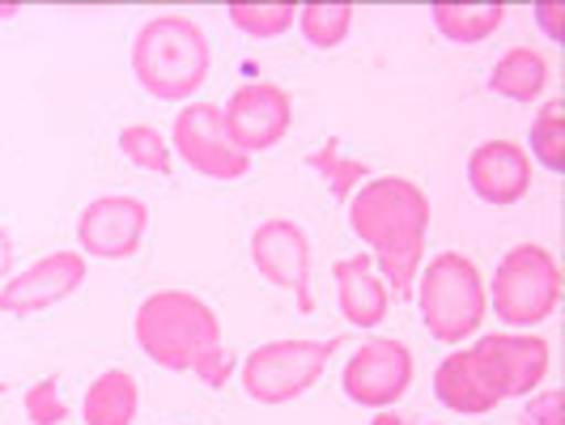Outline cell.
Instances as JSON below:
<instances>
[{
	"instance_id": "1",
	"label": "cell",
	"mask_w": 565,
	"mask_h": 425,
	"mask_svg": "<svg viewBox=\"0 0 565 425\" xmlns=\"http://www.w3.org/2000/svg\"><path fill=\"white\" fill-rule=\"evenodd\" d=\"M429 217H434L429 196L413 179L399 174L366 179L349 196V230L370 247L374 273L383 277L396 302L413 298V285L422 277Z\"/></svg>"
},
{
	"instance_id": "2",
	"label": "cell",
	"mask_w": 565,
	"mask_h": 425,
	"mask_svg": "<svg viewBox=\"0 0 565 425\" xmlns=\"http://www.w3.org/2000/svg\"><path fill=\"white\" fill-rule=\"evenodd\" d=\"M132 332L149 362L196 374L204 387H226L234 374L222 319L192 289H153L137 307Z\"/></svg>"
},
{
	"instance_id": "3",
	"label": "cell",
	"mask_w": 565,
	"mask_h": 425,
	"mask_svg": "<svg viewBox=\"0 0 565 425\" xmlns=\"http://www.w3.org/2000/svg\"><path fill=\"white\" fill-rule=\"evenodd\" d=\"M213 68V47L196 18L188 13H158L132 39V77L145 94L183 103L204 89Z\"/></svg>"
},
{
	"instance_id": "4",
	"label": "cell",
	"mask_w": 565,
	"mask_h": 425,
	"mask_svg": "<svg viewBox=\"0 0 565 425\" xmlns=\"http://www.w3.org/2000/svg\"><path fill=\"white\" fill-rule=\"evenodd\" d=\"M422 323L438 344L459 349L468 337H477L489 315V294L477 259L463 252H438L422 264V277L413 285Z\"/></svg>"
},
{
	"instance_id": "5",
	"label": "cell",
	"mask_w": 565,
	"mask_h": 425,
	"mask_svg": "<svg viewBox=\"0 0 565 425\" xmlns=\"http://www.w3.org/2000/svg\"><path fill=\"white\" fill-rule=\"evenodd\" d=\"M484 294H489V311L507 328H540L544 319H553L557 298H562L557 255L540 243L510 247L498 264V273L484 285Z\"/></svg>"
},
{
	"instance_id": "6",
	"label": "cell",
	"mask_w": 565,
	"mask_h": 425,
	"mask_svg": "<svg viewBox=\"0 0 565 425\" xmlns=\"http://www.w3.org/2000/svg\"><path fill=\"white\" fill-rule=\"evenodd\" d=\"M340 349V337L332 340H268L255 344L238 366V383L247 400L255 404H289V400L307 396L315 383L323 379V370Z\"/></svg>"
},
{
	"instance_id": "7",
	"label": "cell",
	"mask_w": 565,
	"mask_h": 425,
	"mask_svg": "<svg viewBox=\"0 0 565 425\" xmlns=\"http://www.w3.org/2000/svg\"><path fill=\"white\" fill-rule=\"evenodd\" d=\"M170 149L179 162L213 179V183H234L252 170V158L226 137V124H222V107L217 103H188L183 111L174 115V128H170Z\"/></svg>"
},
{
	"instance_id": "8",
	"label": "cell",
	"mask_w": 565,
	"mask_h": 425,
	"mask_svg": "<svg viewBox=\"0 0 565 425\" xmlns=\"http://www.w3.org/2000/svg\"><path fill=\"white\" fill-rule=\"evenodd\" d=\"M413 374H417V358L404 340L370 337L349 353V362L340 370V387L362 408H392L413 387Z\"/></svg>"
},
{
	"instance_id": "9",
	"label": "cell",
	"mask_w": 565,
	"mask_h": 425,
	"mask_svg": "<svg viewBox=\"0 0 565 425\" xmlns=\"http://www.w3.org/2000/svg\"><path fill=\"white\" fill-rule=\"evenodd\" d=\"M252 268L277 289H289L298 311H315V294H311V238L307 230L298 226L294 217H264L252 230Z\"/></svg>"
},
{
	"instance_id": "10",
	"label": "cell",
	"mask_w": 565,
	"mask_h": 425,
	"mask_svg": "<svg viewBox=\"0 0 565 425\" xmlns=\"http://www.w3.org/2000/svg\"><path fill=\"white\" fill-rule=\"evenodd\" d=\"M468 349L477 353L498 400H523L540 392L544 374L553 366V349L536 332H484Z\"/></svg>"
},
{
	"instance_id": "11",
	"label": "cell",
	"mask_w": 565,
	"mask_h": 425,
	"mask_svg": "<svg viewBox=\"0 0 565 425\" xmlns=\"http://www.w3.org/2000/svg\"><path fill=\"white\" fill-rule=\"evenodd\" d=\"M222 124H226L230 141L252 158L285 141V132L294 128V98L277 82L238 85L222 111Z\"/></svg>"
},
{
	"instance_id": "12",
	"label": "cell",
	"mask_w": 565,
	"mask_h": 425,
	"mask_svg": "<svg viewBox=\"0 0 565 425\" xmlns=\"http://www.w3.org/2000/svg\"><path fill=\"white\" fill-rule=\"evenodd\" d=\"M149 230V204L137 196H98L77 217V252L85 259H132Z\"/></svg>"
},
{
	"instance_id": "13",
	"label": "cell",
	"mask_w": 565,
	"mask_h": 425,
	"mask_svg": "<svg viewBox=\"0 0 565 425\" xmlns=\"http://www.w3.org/2000/svg\"><path fill=\"white\" fill-rule=\"evenodd\" d=\"M89 259L82 252H52L39 255L30 268L0 285V315H43L60 307L64 298H73L85 285Z\"/></svg>"
},
{
	"instance_id": "14",
	"label": "cell",
	"mask_w": 565,
	"mask_h": 425,
	"mask_svg": "<svg viewBox=\"0 0 565 425\" xmlns=\"http://www.w3.org/2000/svg\"><path fill=\"white\" fill-rule=\"evenodd\" d=\"M468 188L493 204V209H507V204H519L532 188V158L519 141H484L472 149L468 158Z\"/></svg>"
},
{
	"instance_id": "15",
	"label": "cell",
	"mask_w": 565,
	"mask_h": 425,
	"mask_svg": "<svg viewBox=\"0 0 565 425\" xmlns=\"http://www.w3.org/2000/svg\"><path fill=\"white\" fill-rule=\"evenodd\" d=\"M332 281H337V302L349 328H383V319L392 315V294L383 277L374 273L370 255H344L332 264Z\"/></svg>"
},
{
	"instance_id": "16",
	"label": "cell",
	"mask_w": 565,
	"mask_h": 425,
	"mask_svg": "<svg viewBox=\"0 0 565 425\" xmlns=\"http://www.w3.org/2000/svg\"><path fill=\"white\" fill-rule=\"evenodd\" d=\"M434 396H438L443 408H451L459 417H484V413H493V408L502 404L498 392L489 387L477 353H472L468 344L451 349V353L438 362V370H434Z\"/></svg>"
},
{
	"instance_id": "17",
	"label": "cell",
	"mask_w": 565,
	"mask_h": 425,
	"mask_svg": "<svg viewBox=\"0 0 565 425\" xmlns=\"http://www.w3.org/2000/svg\"><path fill=\"white\" fill-rule=\"evenodd\" d=\"M141 408V387L124 366L103 370L82 396V422L85 425H132Z\"/></svg>"
},
{
	"instance_id": "18",
	"label": "cell",
	"mask_w": 565,
	"mask_h": 425,
	"mask_svg": "<svg viewBox=\"0 0 565 425\" xmlns=\"http://www.w3.org/2000/svg\"><path fill=\"white\" fill-rule=\"evenodd\" d=\"M489 89L510 98V103L532 107L548 89V56L536 52V47H510L489 68Z\"/></svg>"
},
{
	"instance_id": "19",
	"label": "cell",
	"mask_w": 565,
	"mask_h": 425,
	"mask_svg": "<svg viewBox=\"0 0 565 425\" xmlns=\"http://www.w3.org/2000/svg\"><path fill=\"white\" fill-rule=\"evenodd\" d=\"M429 22L438 26L443 39H451L459 47H477V43L493 39L502 30L507 9L502 4H434Z\"/></svg>"
},
{
	"instance_id": "20",
	"label": "cell",
	"mask_w": 565,
	"mask_h": 425,
	"mask_svg": "<svg viewBox=\"0 0 565 425\" xmlns=\"http://www.w3.org/2000/svg\"><path fill=\"white\" fill-rule=\"evenodd\" d=\"M294 26L311 47L332 52L353 34V4H302Z\"/></svg>"
},
{
	"instance_id": "21",
	"label": "cell",
	"mask_w": 565,
	"mask_h": 425,
	"mask_svg": "<svg viewBox=\"0 0 565 425\" xmlns=\"http://www.w3.org/2000/svg\"><path fill=\"white\" fill-rule=\"evenodd\" d=\"M119 153H124L132 167L149 170V174H158V179L174 174V149H170V141L153 124H128V128H119Z\"/></svg>"
},
{
	"instance_id": "22",
	"label": "cell",
	"mask_w": 565,
	"mask_h": 425,
	"mask_svg": "<svg viewBox=\"0 0 565 425\" xmlns=\"http://www.w3.org/2000/svg\"><path fill=\"white\" fill-rule=\"evenodd\" d=\"M311 170L328 183V192L340 200H349L362 183H366V174H370V162H362V158H349L344 149H340V141L332 137L328 145H319L311 158Z\"/></svg>"
},
{
	"instance_id": "23",
	"label": "cell",
	"mask_w": 565,
	"mask_h": 425,
	"mask_svg": "<svg viewBox=\"0 0 565 425\" xmlns=\"http://www.w3.org/2000/svg\"><path fill=\"white\" fill-rule=\"evenodd\" d=\"M544 170L562 174L565 170V107L562 98H544L536 119H532V153Z\"/></svg>"
},
{
	"instance_id": "24",
	"label": "cell",
	"mask_w": 565,
	"mask_h": 425,
	"mask_svg": "<svg viewBox=\"0 0 565 425\" xmlns=\"http://www.w3.org/2000/svg\"><path fill=\"white\" fill-rule=\"evenodd\" d=\"M226 18H230V26H238L247 39L268 43V39H281V34L294 30L298 4H230Z\"/></svg>"
},
{
	"instance_id": "25",
	"label": "cell",
	"mask_w": 565,
	"mask_h": 425,
	"mask_svg": "<svg viewBox=\"0 0 565 425\" xmlns=\"http://www.w3.org/2000/svg\"><path fill=\"white\" fill-rule=\"evenodd\" d=\"M22 408H26L30 425H64L68 422V404L60 396V383L47 374V379H34L22 396Z\"/></svg>"
},
{
	"instance_id": "26",
	"label": "cell",
	"mask_w": 565,
	"mask_h": 425,
	"mask_svg": "<svg viewBox=\"0 0 565 425\" xmlns=\"http://www.w3.org/2000/svg\"><path fill=\"white\" fill-rule=\"evenodd\" d=\"M562 422H565V400L557 387L532 392V400H527L523 413H519V425H562Z\"/></svg>"
},
{
	"instance_id": "27",
	"label": "cell",
	"mask_w": 565,
	"mask_h": 425,
	"mask_svg": "<svg viewBox=\"0 0 565 425\" xmlns=\"http://www.w3.org/2000/svg\"><path fill=\"white\" fill-rule=\"evenodd\" d=\"M536 18L544 22V34H548V39H557V34H562V26H557L562 9H557V4H536Z\"/></svg>"
},
{
	"instance_id": "28",
	"label": "cell",
	"mask_w": 565,
	"mask_h": 425,
	"mask_svg": "<svg viewBox=\"0 0 565 425\" xmlns=\"http://www.w3.org/2000/svg\"><path fill=\"white\" fill-rule=\"evenodd\" d=\"M9 264H13V243H9V234L0 230V285H4V273H9Z\"/></svg>"
},
{
	"instance_id": "29",
	"label": "cell",
	"mask_w": 565,
	"mask_h": 425,
	"mask_svg": "<svg viewBox=\"0 0 565 425\" xmlns=\"http://www.w3.org/2000/svg\"><path fill=\"white\" fill-rule=\"evenodd\" d=\"M370 425H413V422H408L404 413H396V408H379V417Z\"/></svg>"
},
{
	"instance_id": "30",
	"label": "cell",
	"mask_w": 565,
	"mask_h": 425,
	"mask_svg": "<svg viewBox=\"0 0 565 425\" xmlns=\"http://www.w3.org/2000/svg\"><path fill=\"white\" fill-rule=\"evenodd\" d=\"M0 18H18V9L13 4H0Z\"/></svg>"
},
{
	"instance_id": "31",
	"label": "cell",
	"mask_w": 565,
	"mask_h": 425,
	"mask_svg": "<svg viewBox=\"0 0 565 425\" xmlns=\"http://www.w3.org/2000/svg\"><path fill=\"white\" fill-rule=\"evenodd\" d=\"M0 392H4V379H0Z\"/></svg>"
}]
</instances>
